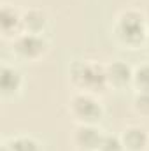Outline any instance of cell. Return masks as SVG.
<instances>
[{"label": "cell", "instance_id": "cell-11", "mask_svg": "<svg viewBox=\"0 0 149 151\" xmlns=\"http://www.w3.org/2000/svg\"><path fill=\"white\" fill-rule=\"evenodd\" d=\"M11 151H39V146L35 141H32L28 137H21L11 144Z\"/></svg>", "mask_w": 149, "mask_h": 151}, {"label": "cell", "instance_id": "cell-4", "mask_svg": "<svg viewBox=\"0 0 149 151\" xmlns=\"http://www.w3.org/2000/svg\"><path fill=\"white\" fill-rule=\"evenodd\" d=\"M44 40L34 34H28V35H23L16 42V49L23 55V56H39L42 51H44Z\"/></svg>", "mask_w": 149, "mask_h": 151}, {"label": "cell", "instance_id": "cell-12", "mask_svg": "<svg viewBox=\"0 0 149 151\" xmlns=\"http://www.w3.org/2000/svg\"><path fill=\"white\" fill-rule=\"evenodd\" d=\"M98 148H100V151H123V144L119 142L117 137L107 135V137H102V142Z\"/></svg>", "mask_w": 149, "mask_h": 151}, {"label": "cell", "instance_id": "cell-1", "mask_svg": "<svg viewBox=\"0 0 149 151\" xmlns=\"http://www.w3.org/2000/svg\"><path fill=\"white\" fill-rule=\"evenodd\" d=\"M119 37L126 42H139L144 37V19L139 12H126L119 18Z\"/></svg>", "mask_w": 149, "mask_h": 151}, {"label": "cell", "instance_id": "cell-2", "mask_svg": "<svg viewBox=\"0 0 149 151\" xmlns=\"http://www.w3.org/2000/svg\"><path fill=\"white\" fill-rule=\"evenodd\" d=\"M74 79L81 86L88 88H102L107 72H104L98 65H90V63H79L74 67Z\"/></svg>", "mask_w": 149, "mask_h": 151}, {"label": "cell", "instance_id": "cell-3", "mask_svg": "<svg viewBox=\"0 0 149 151\" xmlns=\"http://www.w3.org/2000/svg\"><path fill=\"white\" fill-rule=\"evenodd\" d=\"M72 107H74V113L81 119H90L91 121V119H97L100 116V106L86 95L75 97L74 102H72Z\"/></svg>", "mask_w": 149, "mask_h": 151}, {"label": "cell", "instance_id": "cell-9", "mask_svg": "<svg viewBox=\"0 0 149 151\" xmlns=\"http://www.w3.org/2000/svg\"><path fill=\"white\" fill-rule=\"evenodd\" d=\"M44 14L40 12V11H28L25 16H23V23H25V27L30 30V32H39L42 27H44Z\"/></svg>", "mask_w": 149, "mask_h": 151}, {"label": "cell", "instance_id": "cell-5", "mask_svg": "<svg viewBox=\"0 0 149 151\" xmlns=\"http://www.w3.org/2000/svg\"><path fill=\"white\" fill-rule=\"evenodd\" d=\"M75 141L81 148H86V150H95L100 146L102 142V137L100 134L95 130V128H90V127H82L77 130V135H75Z\"/></svg>", "mask_w": 149, "mask_h": 151}, {"label": "cell", "instance_id": "cell-13", "mask_svg": "<svg viewBox=\"0 0 149 151\" xmlns=\"http://www.w3.org/2000/svg\"><path fill=\"white\" fill-rule=\"evenodd\" d=\"M135 81H137V84H139L144 91H149V65L140 67V69L135 72Z\"/></svg>", "mask_w": 149, "mask_h": 151}, {"label": "cell", "instance_id": "cell-8", "mask_svg": "<svg viewBox=\"0 0 149 151\" xmlns=\"http://www.w3.org/2000/svg\"><path fill=\"white\" fill-rule=\"evenodd\" d=\"M0 84H2L4 93H11V91L18 90V86H19V74L14 69L4 67L2 69V76H0Z\"/></svg>", "mask_w": 149, "mask_h": 151}, {"label": "cell", "instance_id": "cell-7", "mask_svg": "<svg viewBox=\"0 0 149 151\" xmlns=\"http://www.w3.org/2000/svg\"><path fill=\"white\" fill-rule=\"evenodd\" d=\"M130 77H132L130 67L126 63H123V62L112 63L109 67V70H107V79H111L112 83H116V84H125V83L130 81Z\"/></svg>", "mask_w": 149, "mask_h": 151}, {"label": "cell", "instance_id": "cell-14", "mask_svg": "<svg viewBox=\"0 0 149 151\" xmlns=\"http://www.w3.org/2000/svg\"><path fill=\"white\" fill-rule=\"evenodd\" d=\"M135 104H137V109H139V111L149 113V91H142V93L137 97Z\"/></svg>", "mask_w": 149, "mask_h": 151}, {"label": "cell", "instance_id": "cell-10", "mask_svg": "<svg viewBox=\"0 0 149 151\" xmlns=\"http://www.w3.org/2000/svg\"><path fill=\"white\" fill-rule=\"evenodd\" d=\"M18 21H19V18H18V14L12 9H9V7L2 9V19H0V23H2V30L4 32H11L18 25Z\"/></svg>", "mask_w": 149, "mask_h": 151}, {"label": "cell", "instance_id": "cell-6", "mask_svg": "<svg viewBox=\"0 0 149 151\" xmlns=\"http://www.w3.org/2000/svg\"><path fill=\"white\" fill-rule=\"evenodd\" d=\"M123 139H125V146L133 151L142 150L146 146V142H148V135H146V132L142 128H128L125 132Z\"/></svg>", "mask_w": 149, "mask_h": 151}]
</instances>
